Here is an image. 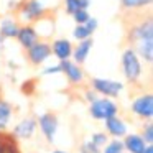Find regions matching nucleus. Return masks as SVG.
I'll return each mask as SVG.
<instances>
[{
    "label": "nucleus",
    "instance_id": "1",
    "mask_svg": "<svg viewBox=\"0 0 153 153\" xmlns=\"http://www.w3.org/2000/svg\"><path fill=\"white\" fill-rule=\"evenodd\" d=\"M17 10L22 20L30 22V23L45 20L51 13V10H48L40 0H22Z\"/></svg>",
    "mask_w": 153,
    "mask_h": 153
},
{
    "label": "nucleus",
    "instance_id": "2",
    "mask_svg": "<svg viewBox=\"0 0 153 153\" xmlns=\"http://www.w3.org/2000/svg\"><path fill=\"white\" fill-rule=\"evenodd\" d=\"M122 68H123L125 77L132 84H135V82L140 81V77H142V64H140V59H138V56H137V53H135L133 48H128V50L123 51Z\"/></svg>",
    "mask_w": 153,
    "mask_h": 153
},
{
    "label": "nucleus",
    "instance_id": "3",
    "mask_svg": "<svg viewBox=\"0 0 153 153\" xmlns=\"http://www.w3.org/2000/svg\"><path fill=\"white\" fill-rule=\"evenodd\" d=\"M117 112H119L117 104L109 100L107 97L96 99L94 102H91V107H89V114L97 120H109L112 117H115Z\"/></svg>",
    "mask_w": 153,
    "mask_h": 153
},
{
    "label": "nucleus",
    "instance_id": "4",
    "mask_svg": "<svg viewBox=\"0 0 153 153\" xmlns=\"http://www.w3.org/2000/svg\"><path fill=\"white\" fill-rule=\"evenodd\" d=\"M51 54H53L51 53V45L48 41H41V40H38L33 46H30L27 50V58L30 61V64H33V66H40Z\"/></svg>",
    "mask_w": 153,
    "mask_h": 153
},
{
    "label": "nucleus",
    "instance_id": "5",
    "mask_svg": "<svg viewBox=\"0 0 153 153\" xmlns=\"http://www.w3.org/2000/svg\"><path fill=\"white\" fill-rule=\"evenodd\" d=\"M91 86H92L94 92L102 94L107 99L109 97H117L123 87L120 82H115V81H110V79H99V77L91 79Z\"/></svg>",
    "mask_w": 153,
    "mask_h": 153
},
{
    "label": "nucleus",
    "instance_id": "6",
    "mask_svg": "<svg viewBox=\"0 0 153 153\" xmlns=\"http://www.w3.org/2000/svg\"><path fill=\"white\" fill-rule=\"evenodd\" d=\"M132 110L140 119H152L153 117V97L152 94H142L132 104Z\"/></svg>",
    "mask_w": 153,
    "mask_h": 153
},
{
    "label": "nucleus",
    "instance_id": "7",
    "mask_svg": "<svg viewBox=\"0 0 153 153\" xmlns=\"http://www.w3.org/2000/svg\"><path fill=\"white\" fill-rule=\"evenodd\" d=\"M59 69H61V73L68 77V81H69L71 84H81L84 81V77H86L82 68H81L79 64L69 61V59L59 61Z\"/></svg>",
    "mask_w": 153,
    "mask_h": 153
},
{
    "label": "nucleus",
    "instance_id": "8",
    "mask_svg": "<svg viewBox=\"0 0 153 153\" xmlns=\"http://www.w3.org/2000/svg\"><path fill=\"white\" fill-rule=\"evenodd\" d=\"M38 123H40V128L43 132V135L46 137L48 142H53L54 135H56L58 130V117L56 114L53 112H46L38 119Z\"/></svg>",
    "mask_w": 153,
    "mask_h": 153
},
{
    "label": "nucleus",
    "instance_id": "9",
    "mask_svg": "<svg viewBox=\"0 0 153 153\" xmlns=\"http://www.w3.org/2000/svg\"><path fill=\"white\" fill-rule=\"evenodd\" d=\"M17 40H18V43H20L22 46L28 50V48L33 46V45L40 40V35H38V31L35 30L33 25H22V27L18 28Z\"/></svg>",
    "mask_w": 153,
    "mask_h": 153
},
{
    "label": "nucleus",
    "instance_id": "10",
    "mask_svg": "<svg viewBox=\"0 0 153 153\" xmlns=\"http://www.w3.org/2000/svg\"><path fill=\"white\" fill-rule=\"evenodd\" d=\"M0 153H22L17 137L12 132L0 130Z\"/></svg>",
    "mask_w": 153,
    "mask_h": 153
},
{
    "label": "nucleus",
    "instance_id": "11",
    "mask_svg": "<svg viewBox=\"0 0 153 153\" xmlns=\"http://www.w3.org/2000/svg\"><path fill=\"white\" fill-rule=\"evenodd\" d=\"M51 53L58 58L59 61H66L69 59V56L73 54V45H71L69 40H56L53 45H51Z\"/></svg>",
    "mask_w": 153,
    "mask_h": 153
},
{
    "label": "nucleus",
    "instance_id": "12",
    "mask_svg": "<svg viewBox=\"0 0 153 153\" xmlns=\"http://www.w3.org/2000/svg\"><path fill=\"white\" fill-rule=\"evenodd\" d=\"M35 128H36V120L35 119H25L15 127L12 133H13L17 138H30L35 133Z\"/></svg>",
    "mask_w": 153,
    "mask_h": 153
},
{
    "label": "nucleus",
    "instance_id": "13",
    "mask_svg": "<svg viewBox=\"0 0 153 153\" xmlns=\"http://www.w3.org/2000/svg\"><path fill=\"white\" fill-rule=\"evenodd\" d=\"M92 45H94L92 38H87V40L79 41V45L76 46V50H73V54H74V61H76V64H79V66H81V64L86 61V58H87V54H89Z\"/></svg>",
    "mask_w": 153,
    "mask_h": 153
},
{
    "label": "nucleus",
    "instance_id": "14",
    "mask_svg": "<svg viewBox=\"0 0 153 153\" xmlns=\"http://www.w3.org/2000/svg\"><path fill=\"white\" fill-rule=\"evenodd\" d=\"M105 128H107V132L110 133L112 137H123L127 133V127H125V123L122 122V120L119 119V117H112V119H109V120H105Z\"/></svg>",
    "mask_w": 153,
    "mask_h": 153
},
{
    "label": "nucleus",
    "instance_id": "15",
    "mask_svg": "<svg viewBox=\"0 0 153 153\" xmlns=\"http://www.w3.org/2000/svg\"><path fill=\"white\" fill-rule=\"evenodd\" d=\"M146 143L142 140L140 135H127L123 142V148H127L130 153H143Z\"/></svg>",
    "mask_w": 153,
    "mask_h": 153
},
{
    "label": "nucleus",
    "instance_id": "16",
    "mask_svg": "<svg viewBox=\"0 0 153 153\" xmlns=\"http://www.w3.org/2000/svg\"><path fill=\"white\" fill-rule=\"evenodd\" d=\"M18 28H20V25H18L15 20L5 18V20L0 23V35L5 36V38H17Z\"/></svg>",
    "mask_w": 153,
    "mask_h": 153
},
{
    "label": "nucleus",
    "instance_id": "17",
    "mask_svg": "<svg viewBox=\"0 0 153 153\" xmlns=\"http://www.w3.org/2000/svg\"><path fill=\"white\" fill-rule=\"evenodd\" d=\"M152 0H120V8L122 12H132V10H143L150 8Z\"/></svg>",
    "mask_w": 153,
    "mask_h": 153
},
{
    "label": "nucleus",
    "instance_id": "18",
    "mask_svg": "<svg viewBox=\"0 0 153 153\" xmlns=\"http://www.w3.org/2000/svg\"><path fill=\"white\" fill-rule=\"evenodd\" d=\"M10 117H12V105L7 100L0 99V130H5Z\"/></svg>",
    "mask_w": 153,
    "mask_h": 153
},
{
    "label": "nucleus",
    "instance_id": "19",
    "mask_svg": "<svg viewBox=\"0 0 153 153\" xmlns=\"http://www.w3.org/2000/svg\"><path fill=\"white\" fill-rule=\"evenodd\" d=\"M104 153H123V143L119 140H114L104 146Z\"/></svg>",
    "mask_w": 153,
    "mask_h": 153
},
{
    "label": "nucleus",
    "instance_id": "20",
    "mask_svg": "<svg viewBox=\"0 0 153 153\" xmlns=\"http://www.w3.org/2000/svg\"><path fill=\"white\" fill-rule=\"evenodd\" d=\"M142 140L146 143V145H152L153 143V125L152 123H146L145 127H143V130H142Z\"/></svg>",
    "mask_w": 153,
    "mask_h": 153
},
{
    "label": "nucleus",
    "instance_id": "21",
    "mask_svg": "<svg viewBox=\"0 0 153 153\" xmlns=\"http://www.w3.org/2000/svg\"><path fill=\"white\" fill-rule=\"evenodd\" d=\"M91 35H92V33H91V31L86 28V25H77L76 30H74V38H77L79 41L91 38Z\"/></svg>",
    "mask_w": 153,
    "mask_h": 153
},
{
    "label": "nucleus",
    "instance_id": "22",
    "mask_svg": "<svg viewBox=\"0 0 153 153\" xmlns=\"http://www.w3.org/2000/svg\"><path fill=\"white\" fill-rule=\"evenodd\" d=\"M91 142H92L94 145L97 146V148H100V146H105V145H107V135H105V133H94Z\"/></svg>",
    "mask_w": 153,
    "mask_h": 153
},
{
    "label": "nucleus",
    "instance_id": "23",
    "mask_svg": "<svg viewBox=\"0 0 153 153\" xmlns=\"http://www.w3.org/2000/svg\"><path fill=\"white\" fill-rule=\"evenodd\" d=\"M77 10H81V2L79 0H66V12L69 15H74Z\"/></svg>",
    "mask_w": 153,
    "mask_h": 153
},
{
    "label": "nucleus",
    "instance_id": "24",
    "mask_svg": "<svg viewBox=\"0 0 153 153\" xmlns=\"http://www.w3.org/2000/svg\"><path fill=\"white\" fill-rule=\"evenodd\" d=\"M35 82H36L35 79L25 81V82L22 84V92H23V94H27V96H31V94L35 92V89H36V87H35L36 84H35Z\"/></svg>",
    "mask_w": 153,
    "mask_h": 153
},
{
    "label": "nucleus",
    "instance_id": "25",
    "mask_svg": "<svg viewBox=\"0 0 153 153\" xmlns=\"http://www.w3.org/2000/svg\"><path fill=\"white\" fill-rule=\"evenodd\" d=\"M73 17H74V20H76L77 25H84V23H86V22L91 18L89 13H87V10H77L76 13L73 15Z\"/></svg>",
    "mask_w": 153,
    "mask_h": 153
},
{
    "label": "nucleus",
    "instance_id": "26",
    "mask_svg": "<svg viewBox=\"0 0 153 153\" xmlns=\"http://www.w3.org/2000/svg\"><path fill=\"white\" fill-rule=\"evenodd\" d=\"M81 153H99V148L92 142H86L81 146Z\"/></svg>",
    "mask_w": 153,
    "mask_h": 153
},
{
    "label": "nucleus",
    "instance_id": "27",
    "mask_svg": "<svg viewBox=\"0 0 153 153\" xmlns=\"http://www.w3.org/2000/svg\"><path fill=\"white\" fill-rule=\"evenodd\" d=\"M84 25H86V28L91 31V33H94V31H96V28H97V20H96V18H89V20H87Z\"/></svg>",
    "mask_w": 153,
    "mask_h": 153
},
{
    "label": "nucleus",
    "instance_id": "28",
    "mask_svg": "<svg viewBox=\"0 0 153 153\" xmlns=\"http://www.w3.org/2000/svg\"><path fill=\"white\" fill-rule=\"evenodd\" d=\"M51 73H61L59 66H56V68H48V69L45 71V74H51Z\"/></svg>",
    "mask_w": 153,
    "mask_h": 153
},
{
    "label": "nucleus",
    "instance_id": "29",
    "mask_svg": "<svg viewBox=\"0 0 153 153\" xmlns=\"http://www.w3.org/2000/svg\"><path fill=\"white\" fill-rule=\"evenodd\" d=\"M143 153H153V146L152 145H146L145 150H143Z\"/></svg>",
    "mask_w": 153,
    "mask_h": 153
},
{
    "label": "nucleus",
    "instance_id": "30",
    "mask_svg": "<svg viewBox=\"0 0 153 153\" xmlns=\"http://www.w3.org/2000/svg\"><path fill=\"white\" fill-rule=\"evenodd\" d=\"M53 153H66V152H61V150H56V152H53Z\"/></svg>",
    "mask_w": 153,
    "mask_h": 153
}]
</instances>
